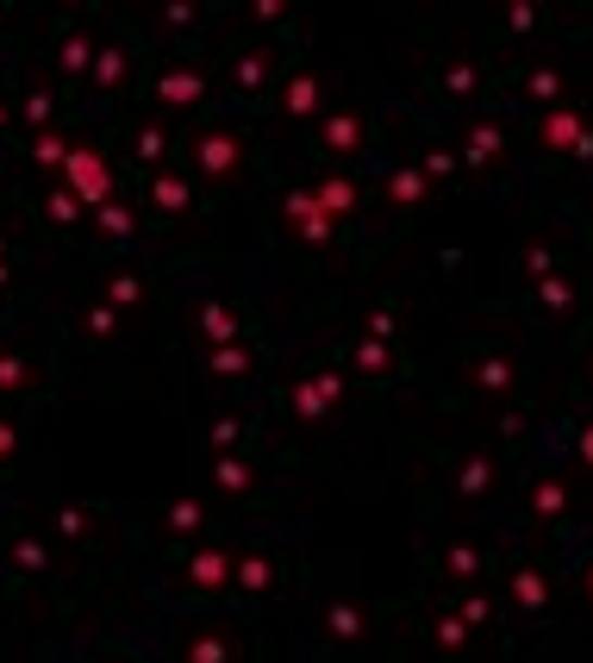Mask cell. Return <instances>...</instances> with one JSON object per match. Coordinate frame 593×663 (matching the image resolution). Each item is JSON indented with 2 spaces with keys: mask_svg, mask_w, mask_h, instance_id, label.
<instances>
[{
  "mask_svg": "<svg viewBox=\"0 0 593 663\" xmlns=\"http://www.w3.org/2000/svg\"><path fill=\"white\" fill-rule=\"evenodd\" d=\"M250 163V145H244V132H231V126H206L194 138V170L206 182H231L238 170Z\"/></svg>",
  "mask_w": 593,
  "mask_h": 663,
  "instance_id": "cell-1",
  "label": "cell"
},
{
  "mask_svg": "<svg viewBox=\"0 0 593 663\" xmlns=\"http://www.w3.org/2000/svg\"><path fill=\"white\" fill-rule=\"evenodd\" d=\"M538 151L544 157H593V132L581 107H550L538 113Z\"/></svg>",
  "mask_w": 593,
  "mask_h": 663,
  "instance_id": "cell-2",
  "label": "cell"
},
{
  "mask_svg": "<svg viewBox=\"0 0 593 663\" xmlns=\"http://www.w3.org/2000/svg\"><path fill=\"white\" fill-rule=\"evenodd\" d=\"M63 188H70L81 207H106L113 201V163L100 151H81V145H75L70 163H63Z\"/></svg>",
  "mask_w": 593,
  "mask_h": 663,
  "instance_id": "cell-3",
  "label": "cell"
},
{
  "mask_svg": "<svg viewBox=\"0 0 593 663\" xmlns=\"http://www.w3.org/2000/svg\"><path fill=\"white\" fill-rule=\"evenodd\" d=\"M281 220H288L294 238H306V245H331V238H338V220L319 207L313 188H288V195H281Z\"/></svg>",
  "mask_w": 593,
  "mask_h": 663,
  "instance_id": "cell-4",
  "label": "cell"
},
{
  "mask_svg": "<svg viewBox=\"0 0 593 663\" xmlns=\"http://www.w3.org/2000/svg\"><path fill=\"white\" fill-rule=\"evenodd\" d=\"M344 401V376L338 370H319V376H300L294 388H288V408H294V420H306V426H319L325 413Z\"/></svg>",
  "mask_w": 593,
  "mask_h": 663,
  "instance_id": "cell-5",
  "label": "cell"
},
{
  "mask_svg": "<svg viewBox=\"0 0 593 663\" xmlns=\"http://www.w3.org/2000/svg\"><path fill=\"white\" fill-rule=\"evenodd\" d=\"M319 138H325V151L331 157H356L363 145H369V120H363L356 107H338V113L319 126Z\"/></svg>",
  "mask_w": 593,
  "mask_h": 663,
  "instance_id": "cell-6",
  "label": "cell"
},
{
  "mask_svg": "<svg viewBox=\"0 0 593 663\" xmlns=\"http://www.w3.org/2000/svg\"><path fill=\"white\" fill-rule=\"evenodd\" d=\"M156 101L163 107H200L206 101V76H200L194 63H175V70L156 76Z\"/></svg>",
  "mask_w": 593,
  "mask_h": 663,
  "instance_id": "cell-7",
  "label": "cell"
},
{
  "mask_svg": "<svg viewBox=\"0 0 593 663\" xmlns=\"http://www.w3.org/2000/svg\"><path fill=\"white\" fill-rule=\"evenodd\" d=\"M344 363H350V370H363V376H375V383L406 370V358H400L394 345H381V338H356V345L344 351Z\"/></svg>",
  "mask_w": 593,
  "mask_h": 663,
  "instance_id": "cell-8",
  "label": "cell"
},
{
  "mask_svg": "<svg viewBox=\"0 0 593 663\" xmlns=\"http://www.w3.org/2000/svg\"><path fill=\"white\" fill-rule=\"evenodd\" d=\"M469 370H475V388H488V395H513L519 388V358H506V351H475Z\"/></svg>",
  "mask_w": 593,
  "mask_h": 663,
  "instance_id": "cell-9",
  "label": "cell"
},
{
  "mask_svg": "<svg viewBox=\"0 0 593 663\" xmlns=\"http://www.w3.org/2000/svg\"><path fill=\"white\" fill-rule=\"evenodd\" d=\"M381 188H388V207H394V213H419L425 195H431V182L419 176V163H400V170H388V182H381Z\"/></svg>",
  "mask_w": 593,
  "mask_h": 663,
  "instance_id": "cell-10",
  "label": "cell"
},
{
  "mask_svg": "<svg viewBox=\"0 0 593 663\" xmlns=\"http://www.w3.org/2000/svg\"><path fill=\"white\" fill-rule=\"evenodd\" d=\"M194 326H200V338H206L213 351H219V345H244V320H238L231 307H219V301H206V307H200V313H194Z\"/></svg>",
  "mask_w": 593,
  "mask_h": 663,
  "instance_id": "cell-11",
  "label": "cell"
},
{
  "mask_svg": "<svg viewBox=\"0 0 593 663\" xmlns=\"http://www.w3.org/2000/svg\"><path fill=\"white\" fill-rule=\"evenodd\" d=\"M513 601H519L525 620H544L550 613V583H544L538 563H519V570H513Z\"/></svg>",
  "mask_w": 593,
  "mask_h": 663,
  "instance_id": "cell-12",
  "label": "cell"
},
{
  "mask_svg": "<svg viewBox=\"0 0 593 663\" xmlns=\"http://www.w3.org/2000/svg\"><path fill=\"white\" fill-rule=\"evenodd\" d=\"M525 513L556 526V520L569 513V483H563V476H538V483H531V495H525Z\"/></svg>",
  "mask_w": 593,
  "mask_h": 663,
  "instance_id": "cell-13",
  "label": "cell"
},
{
  "mask_svg": "<svg viewBox=\"0 0 593 663\" xmlns=\"http://www.w3.org/2000/svg\"><path fill=\"white\" fill-rule=\"evenodd\" d=\"M150 201H156V213H163V220H181V213H188V201H194V182L181 176V170H163V176L150 182Z\"/></svg>",
  "mask_w": 593,
  "mask_h": 663,
  "instance_id": "cell-14",
  "label": "cell"
},
{
  "mask_svg": "<svg viewBox=\"0 0 593 663\" xmlns=\"http://www.w3.org/2000/svg\"><path fill=\"white\" fill-rule=\"evenodd\" d=\"M538 307H544L550 320H575V307H581V288H575L569 270H556V276L538 282Z\"/></svg>",
  "mask_w": 593,
  "mask_h": 663,
  "instance_id": "cell-15",
  "label": "cell"
},
{
  "mask_svg": "<svg viewBox=\"0 0 593 663\" xmlns=\"http://www.w3.org/2000/svg\"><path fill=\"white\" fill-rule=\"evenodd\" d=\"M313 113H319V76L294 70L288 88H281V120H313Z\"/></svg>",
  "mask_w": 593,
  "mask_h": 663,
  "instance_id": "cell-16",
  "label": "cell"
},
{
  "mask_svg": "<svg viewBox=\"0 0 593 663\" xmlns=\"http://www.w3.org/2000/svg\"><path fill=\"white\" fill-rule=\"evenodd\" d=\"M469 170H494L500 157H506V132H500V120H475L469 126Z\"/></svg>",
  "mask_w": 593,
  "mask_h": 663,
  "instance_id": "cell-17",
  "label": "cell"
},
{
  "mask_svg": "<svg viewBox=\"0 0 593 663\" xmlns=\"http://www.w3.org/2000/svg\"><path fill=\"white\" fill-rule=\"evenodd\" d=\"M494 483H500V463L494 458H463V463H456V476H450V488H456L463 501H481Z\"/></svg>",
  "mask_w": 593,
  "mask_h": 663,
  "instance_id": "cell-18",
  "label": "cell"
},
{
  "mask_svg": "<svg viewBox=\"0 0 593 663\" xmlns=\"http://www.w3.org/2000/svg\"><path fill=\"white\" fill-rule=\"evenodd\" d=\"M313 195H319V207L331 213V220H356V207H363V188H356V176H325Z\"/></svg>",
  "mask_w": 593,
  "mask_h": 663,
  "instance_id": "cell-19",
  "label": "cell"
},
{
  "mask_svg": "<svg viewBox=\"0 0 593 663\" xmlns=\"http://www.w3.org/2000/svg\"><path fill=\"white\" fill-rule=\"evenodd\" d=\"M231 583L244 588V595H269L275 583H281V570H275V558H263V551H250V558L231 563Z\"/></svg>",
  "mask_w": 593,
  "mask_h": 663,
  "instance_id": "cell-20",
  "label": "cell"
},
{
  "mask_svg": "<svg viewBox=\"0 0 593 663\" xmlns=\"http://www.w3.org/2000/svg\"><path fill=\"white\" fill-rule=\"evenodd\" d=\"M188 583H194L200 595L225 588V583H231V558H225V551H213V545H206V551H194V558H188Z\"/></svg>",
  "mask_w": 593,
  "mask_h": 663,
  "instance_id": "cell-21",
  "label": "cell"
},
{
  "mask_svg": "<svg viewBox=\"0 0 593 663\" xmlns=\"http://www.w3.org/2000/svg\"><path fill=\"white\" fill-rule=\"evenodd\" d=\"M269 63H275L269 51H244L238 63H231V88H238V95H256V88H269Z\"/></svg>",
  "mask_w": 593,
  "mask_h": 663,
  "instance_id": "cell-22",
  "label": "cell"
},
{
  "mask_svg": "<svg viewBox=\"0 0 593 663\" xmlns=\"http://www.w3.org/2000/svg\"><path fill=\"white\" fill-rule=\"evenodd\" d=\"M438 570H444L450 583H475V576L488 570V558H481L475 545H444V558H438Z\"/></svg>",
  "mask_w": 593,
  "mask_h": 663,
  "instance_id": "cell-23",
  "label": "cell"
},
{
  "mask_svg": "<svg viewBox=\"0 0 593 663\" xmlns=\"http://www.w3.org/2000/svg\"><path fill=\"white\" fill-rule=\"evenodd\" d=\"M56 70H63V76H88V70H94V38H88V32H70L63 51H56Z\"/></svg>",
  "mask_w": 593,
  "mask_h": 663,
  "instance_id": "cell-24",
  "label": "cell"
},
{
  "mask_svg": "<svg viewBox=\"0 0 593 663\" xmlns=\"http://www.w3.org/2000/svg\"><path fill=\"white\" fill-rule=\"evenodd\" d=\"M206 363H213V376H250L256 370V358H250V345H219V351H206Z\"/></svg>",
  "mask_w": 593,
  "mask_h": 663,
  "instance_id": "cell-25",
  "label": "cell"
},
{
  "mask_svg": "<svg viewBox=\"0 0 593 663\" xmlns=\"http://www.w3.org/2000/svg\"><path fill=\"white\" fill-rule=\"evenodd\" d=\"M70 138H63V132L50 126V132H38V138H31V163H45V170H63V163H70Z\"/></svg>",
  "mask_w": 593,
  "mask_h": 663,
  "instance_id": "cell-26",
  "label": "cell"
},
{
  "mask_svg": "<svg viewBox=\"0 0 593 663\" xmlns=\"http://www.w3.org/2000/svg\"><path fill=\"white\" fill-rule=\"evenodd\" d=\"M431 638H438L444 651H469V626L456 620V608H438V613H431Z\"/></svg>",
  "mask_w": 593,
  "mask_h": 663,
  "instance_id": "cell-27",
  "label": "cell"
},
{
  "mask_svg": "<svg viewBox=\"0 0 593 663\" xmlns=\"http://www.w3.org/2000/svg\"><path fill=\"white\" fill-rule=\"evenodd\" d=\"M500 26L513 32V38H525V32L544 26V7L538 0H513V7H500Z\"/></svg>",
  "mask_w": 593,
  "mask_h": 663,
  "instance_id": "cell-28",
  "label": "cell"
},
{
  "mask_svg": "<svg viewBox=\"0 0 593 663\" xmlns=\"http://www.w3.org/2000/svg\"><path fill=\"white\" fill-rule=\"evenodd\" d=\"M213 483H219L225 495H250V483H256V476H250L244 458H219V463H213Z\"/></svg>",
  "mask_w": 593,
  "mask_h": 663,
  "instance_id": "cell-29",
  "label": "cell"
},
{
  "mask_svg": "<svg viewBox=\"0 0 593 663\" xmlns=\"http://www.w3.org/2000/svg\"><path fill=\"white\" fill-rule=\"evenodd\" d=\"M475 63L469 57H456V63H444V76H438V88H444V95H456V101H463V95H475Z\"/></svg>",
  "mask_w": 593,
  "mask_h": 663,
  "instance_id": "cell-30",
  "label": "cell"
},
{
  "mask_svg": "<svg viewBox=\"0 0 593 663\" xmlns=\"http://www.w3.org/2000/svg\"><path fill=\"white\" fill-rule=\"evenodd\" d=\"M88 76H94L100 88H119V82H125V51H119V45L94 51V70H88Z\"/></svg>",
  "mask_w": 593,
  "mask_h": 663,
  "instance_id": "cell-31",
  "label": "cell"
},
{
  "mask_svg": "<svg viewBox=\"0 0 593 663\" xmlns=\"http://www.w3.org/2000/svg\"><path fill=\"white\" fill-rule=\"evenodd\" d=\"M519 270H525V282L538 288V282H544V276H556L563 263H556V257H550L544 245H525V251H519Z\"/></svg>",
  "mask_w": 593,
  "mask_h": 663,
  "instance_id": "cell-32",
  "label": "cell"
},
{
  "mask_svg": "<svg viewBox=\"0 0 593 663\" xmlns=\"http://www.w3.org/2000/svg\"><path fill=\"white\" fill-rule=\"evenodd\" d=\"M94 220H100V232H106V238H131V232H138V220H131V207H119V201L94 207Z\"/></svg>",
  "mask_w": 593,
  "mask_h": 663,
  "instance_id": "cell-33",
  "label": "cell"
},
{
  "mask_svg": "<svg viewBox=\"0 0 593 663\" xmlns=\"http://www.w3.org/2000/svg\"><path fill=\"white\" fill-rule=\"evenodd\" d=\"M325 626H331V638H363L369 626H363V608H350V601H338V608L325 613Z\"/></svg>",
  "mask_w": 593,
  "mask_h": 663,
  "instance_id": "cell-34",
  "label": "cell"
},
{
  "mask_svg": "<svg viewBox=\"0 0 593 663\" xmlns=\"http://www.w3.org/2000/svg\"><path fill=\"white\" fill-rule=\"evenodd\" d=\"M188 663H231V645L219 633H200V638H188Z\"/></svg>",
  "mask_w": 593,
  "mask_h": 663,
  "instance_id": "cell-35",
  "label": "cell"
},
{
  "mask_svg": "<svg viewBox=\"0 0 593 663\" xmlns=\"http://www.w3.org/2000/svg\"><path fill=\"white\" fill-rule=\"evenodd\" d=\"M13 563H20L25 576H45V570H50V551L38 545V538H13Z\"/></svg>",
  "mask_w": 593,
  "mask_h": 663,
  "instance_id": "cell-36",
  "label": "cell"
},
{
  "mask_svg": "<svg viewBox=\"0 0 593 663\" xmlns=\"http://www.w3.org/2000/svg\"><path fill=\"white\" fill-rule=\"evenodd\" d=\"M75 213H81V201H75L70 188H50L45 195V220L50 226H75Z\"/></svg>",
  "mask_w": 593,
  "mask_h": 663,
  "instance_id": "cell-37",
  "label": "cell"
},
{
  "mask_svg": "<svg viewBox=\"0 0 593 663\" xmlns=\"http://www.w3.org/2000/svg\"><path fill=\"white\" fill-rule=\"evenodd\" d=\"M525 95H531V101H556V95H563V70H531V76H525Z\"/></svg>",
  "mask_w": 593,
  "mask_h": 663,
  "instance_id": "cell-38",
  "label": "cell"
},
{
  "mask_svg": "<svg viewBox=\"0 0 593 663\" xmlns=\"http://www.w3.org/2000/svg\"><path fill=\"white\" fill-rule=\"evenodd\" d=\"M456 620H463L469 633H481V626H494V601H488V595H469V601L456 608Z\"/></svg>",
  "mask_w": 593,
  "mask_h": 663,
  "instance_id": "cell-39",
  "label": "cell"
},
{
  "mask_svg": "<svg viewBox=\"0 0 593 663\" xmlns=\"http://www.w3.org/2000/svg\"><path fill=\"white\" fill-rule=\"evenodd\" d=\"M131 145H138V157H144V163H163V157H169V132H163V126H144Z\"/></svg>",
  "mask_w": 593,
  "mask_h": 663,
  "instance_id": "cell-40",
  "label": "cell"
},
{
  "mask_svg": "<svg viewBox=\"0 0 593 663\" xmlns=\"http://www.w3.org/2000/svg\"><path fill=\"white\" fill-rule=\"evenodd\" d=\"M200 520H206V513H200V501H188V495H181V501H169V533H200Z\"/></svg>",
  "mask_w": 593,
  "mask_h": 663,
  "instance_id": "cell-41",
  "label": "cell"
},
{
  "mask_svg": "<svg viewBox=\"0 0 593 663\" xmlns=\"http://www.w3.org/2000/svg\"><path fill=\"white\" fill-rule=\"evenodd\" d=\"M419 176H425V182H450V176H456V157L431 145V151L419 157Z\"/></svg>",
  "mask_w": 593,
  "mask_h": 663,
  "instance_id": "cell-42",
  "label": "cell"
},
{
  "mask_svg": "<svg viewBox=\"0 0 593 663\" xmlns=\"http://www.w3.org/2000/svg\"><path fill=\"white\" fill-rule=\"evenodd\" d=\"M25 126L50 132V95H45V88H31V95H25Z\"/></svg>",
  "mask_w": 593,
  "mask_h": 663,
  "instance_id": "cell-43",
  "label": "cell"
},
{
  "mask_svg": "<svg viewBox=\"0 0 593 663\" xmlns=\"http://www.w3.org/2000/svg\"><path fill=\"white\" fill-rule=\"evenodd\" d=\"M81 320H88V332H94V338H113V332H119V313H113V307H88Z\"/></svg>",
  "mask_w": 593,
  "mask_h": 663,
  "instance_id": "cell-44",
  "label": "cell"
},
{
  "mask_svg": "<svg viewBox=\"0 0 593 663\" xmlns=\"http://www.w3.org/2000/svg\"><path fill=\"white\" fill-rule=\"evenodd\" d=\"M369 338H381V345H394V338H400V320L388 313V307H375V313H369Z\"/></svg>",
  "mask_w": 593,
  "mask_h": 663,
  "instance_id": "cell-45",
  "label": "cell"
},
{
  "mask_svg": "<svg viewBox=\"0 0 593 663\" xmlns=\"http://www.w3.org/2000/svg\"><path fill=\"white\" fill-rule=\"evenodd\" d=\"M56 533H63V538H88V513L63 508V513H56Z\"/></svg>",
  "mask_w": 593,
  "mask_h": 663,
  "instance_id": "cell-46",
  "label": "cell"
},
{
  "mask_svg": "<svg viewBox=\"0 0 593 663\" xmlns=\"http://www.w3.org/2000/svg\"><path fill=\"white\" fill-rule=\"evenodd\" d=\"M25 383H31L25 358H0V388H25Z\"/></svg>",
  "mask_w": 593,
  "mask_h": 663,
  "instance_id": "cell-47",
  "label": "cell"
},
{
  "mask_svg": "<svg viewBox=\"0 0 593 663\" xmlns=\"http://www.w3.org/2000/svg\"><path fill=\"white\" fill-rule=\"evenodd\" d=\"M138 295H144V282L138 276H113V301L119 307H138Z\"/></svg>",
  "mask_w": 593,
  "mask_h": 663,
  "instance_id": "cell-48",
  "label": "cell"
},
{
  "mask_svg": "<svg viewBox=\"0 0 593 663\" xmlns=\"http://www.w3.org/2000/svg\"><path fill=\"white\" fill-rule=\"evenodd\" d=\"M238 438H244V426H238V420H219V426H213V445H219V451H231Z\"/></svg>",
  "mask_w": 593,
  "mask_h": 663,
  "instance_id": "cell-49",
  "label": "cell"
},
{
  "mask_svg": "<svg viewBox=\"0 0 593 663\" xmlns=\"http://www.w3.org/2000/svg\"><path fill=\"white\" fill-rule=\"evenodd\" d=\"M13 451H20V426H13V420H0V463L13 458Z\"/></svg>",
  "mask_w": 593,
  "mask_h": 663,
  "instance_id": "cell-50",
  "label": "cell"
},
{
  "mask_svg": "<svg viewBox=\"0 0 593 663\" xmlns=\"http://www.w3.org/2000/svg\"><path fill=\"white\" fill-rule=\"evenodd\" d=\"M163 20H169V26L181 32V26H194V7H188V0H175V7H169V13H163Z\"/></svg>",
  "mask_w": 593,
  "mask_h": 663,
  "instance_id": "cell-51",
  "label": "cell"
},
{
  "mask_svg": "<svg viewBox=\"0 0 593 663\" xmlns=\"http://www.w3.org/2000/svg\"><path fill=\"white\" fill-rule=\"evenodd\" d=\"M575 451H581V463H588V470H593V420H588V426H581V433H575Z\"/></svg>",
  "mask_w": 593,
  "mask_h": 663,
  "instance_id": "cell-52",
  "label": "cell"
},
{
  "mask_svg": "<svg viewBox=\"0 0 593 663\" xmlns=\"http://www.w3.org/2000/svg\"><path fill=\"white\" fill-rule=\"evenodd\" d=\"M250 13H256L263 26H275V20H288V7H275V0H263V7H250Z\"/></svg>",
  "mask_w": 593,
  "mask_h": 663,
  "instance_id": "cell-53",
  "label": "cell"
},
{
  "mask_svg": "<svg viewBox=\"0 0 593 663\" xmlns=\"http://www.w3.org/2000/svg\"><path fill=\"white\" fill-rule=\"evenodd\" d=\"M581 583H588V595H593V558H588V570H581Z\"/></svg>",
  "mask_w": 593,
  "mask_h": 663,
  "instance_id": "cell-54",
  "label": "cell"
},
{
  "mask_svg": "<svg viewBox=\"0 0 593 663\" xmlns=\"http://www.w3.org/2000/svg\"><path fill=\"white\" fill-rule=\"evenodd\" d=\"M0 126H7V107H0Z\"/></svg>",
  "mask_w": 593,
  "mask_h": 663,
  "instance_id": "cell-55",
  "label": "cell"
},
{
  "mask_svg": "<svg viewBox=\"0 0 593 663\" xmlns=\"http://www.w3.org/2000/svg\"><path fill=\"white\" fill-rule=\"evenodd\" d=\"M113 663H119V658H113Z\"/></svg>",
  "mask_w": 593,
  "mask_h": 663,
  "instance_id": "cell-56",
  "label": "cell"
}]
</instances>
